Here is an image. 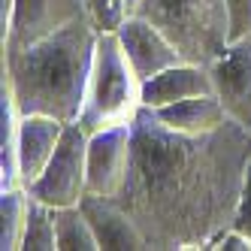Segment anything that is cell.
I'll list each match as a JSON object with an SVG mask.
<instances>
[{
	"instance_id": "6da1fadb",
	"label": "cell",
	"mask_w": 251,
	"mask_h": 251,
	"mask_svg": "<svg viewBox=\"0 0 251 251\" xmlns=\"http://www.w3.org/2000/svg\"><path fill=\"white\" fill-rule=\"evenodd\" d=\"M248 160L251 130L239 121L182 133L139 106L130 170L115 200L142 230L149 251H209L233 227Z\"/></svg>"
},
{
	"instance_id": "7a4b0ae2",
	"label": "cell",
	"mask_w": 251,
	"mask_h": 251,
	"mask_svg": "<svg viewBox=\"0 0 251 251\" xmlns=\"http://www.w3.org/2000/svg\"><path fill=\"white\" fill-rule=\"evenodd\" d=\"M100 30L91 15L15 51H0V79H6L22 115H51L73 124L82 115L88 76Z\"/></svg>"
},
{
	"instance_id": "3957f363",
	"label": "cell",
	"mask_w": 251,
	"mask_h": 251,
	"mask_svg": "<svg viewBox=\"0 0 251 251\" xmlns=\"http://www.w3.org/2000/svg\"><path fill=\"white\" fill-rule=\"evenodd\" d=\"M142 106V79L130 67L118 33H100L94 49V64L88 76V91L79 124L91 136L97 130L127 124Z\"/></svg>"
},
{
	"instance_id": "277c9868",
	"label": "cell",
	"mask_w": 251,
	"mask_h": 251,
	"mask_svg": "<svg viewBox=\"0 0 251 251\" xmlns=\"http://www.w3.org/2000/svg\"><path fill=\"white\" fill-rule=\"evenodd\" d=\"M133 12L149 19L191 64L209 67L230 43L227 0H139Z\"/></svg>"
},
{
	"instance_id": "5b68a950",
	"label": "cell",
	"mask_w": 251,
	"mask_h": 251,
	"mask_svg": "<svg viewBox=\"0 0 251 251\" xmlns=\"http://www.w3.org/2000/svg\"><path fill=\"white\" fill-rule=\"evenodd\" d=\"M88 136L79 121L67 124L64 136L51 154L49 167L27 191L30 197L49 203L51 209L61 206H79L88 194Z\"/></svg>"
},
{
	"instance_id": "8992f818",
	"label": "cell",
	"mask_w": 251,
	"mask_h": 251,
	"mask_svg": "<svg viewBox=\"0 0 251 251\" xmlns=\"http://www.w3.org/2000/svg\"><path fill=\"white\" fill-rule=\"evenodd\" d=\"M133 151V121L97 130L88 139V194L115 197L124 188Z\"/></svg>"
},
{
	"instance_id": "52a82bcc",
	"label": "cell",
	"mask_w": 251,
	"mask_h": 251,
	"mask_svg": "<svg viewBox=\"0 0 251 251\" xmlns=\"http://www.w3.org/2000/svg\"><path fill=\"white\" fill-rule=\"evenodd\" d=\"M82 15H88L85 0H15L9 30L6 37H0V51L25 49Z\"/></svg>"
},
{
	"instance_id": "ba28073f",
	"label": "cell",
	"mask_w": 251,
	"mask_h": 251,
	"mask_svg": "<svg viewBox=\"0 0 251 251\" xmlns=\"http://www.w3.org/2000/svg\"><path fill=\"white\" fill-rule=\"evenodd\" d=\"M212 88L233 121L251 130V37L230 40L209 64Z\"/></svg>"
},
{
	"instance_id": "9c48e42d",
	"label": "cell",
	"mask_w": 251,
	"mask_h": 251,
	"mask_svg": "<svg viewBox=\"0 0 251 251\" xmlns=\"http://www.w3.org/2000/svg\"><path fill=\"white\" fill-rule=\"evenodd\" d=\"M115 33H118L121 46H124V55H127L130 67L136 70V76L142 82L185 61L182 51H178L149 19H142L139 12H130L127 22H124Z\"/></svg>"
},
{
	"instance_id": "30bf717a",
	"label": "cell",
	"mask_w": 251,
	"mask_h": 251,
	"mask_svg": "<svg viewBox=\"0 0 251 251\" xmlns=\"http://www.w3.org/2000/svg\"><path fill=\"white\" fill-rule=\"evenodd\" d=\"M79 206L97 233L100 251H149V242L142 236V230L121 209L118 200L100 197V194H85Z\"/></svg>"
},
{
	"instance_id": "8fae6325",
	"label": "cell",
	"mask_w": 251,
	"mask_h": 251,
	"mask_svg": "<svg viewBox=\"0 0 251 251\" xmlns=\"http://www.w3.org/2000/svg\"><path fill=\"white\" fill-rule=\"evenodd\" d=\"M67 124L51 118V115H22V130H19V170H22V185L30 188L43 170L49 167L58 142L64 136Z\"/></svg>"
},
{
	"instance_id": "7c38bea8",
	"label": "cell",
	"mask_w": 251,
	"mask_h": 251,
	"mask_svg": "<svg viewBox=\"0 0 251 251\" xmlns=\"http://www.w3.org/2000/svg\"><path fill=\"white\" fill-rule=\"evenodd\" d=\"M197 94H215V88H212L209 67L191 61H182L142 82V106H149V109H160V106H170Z\"/></svg>"
},
{
	"instance_id": "4fadbf2b",
	"label": "cell",
	"mask_w": 251,
	"mask_h": 251,
	"mask_svg": "<svg viewBox=\"0 0 251 251\" xmlns=\"http://www.w3.org/2000/svg\"><path fill=\"white\" fill-rule=\"evenodd\" d=\"M154 115L167 127L182 130V133H206V130H215V127H221V124L230 121L218 94H197L188 100L160 106V109H154Z\"/></svg>"
},
{
	"instance_id": "5bb4252c",
	"label": "cell",
	"mask_w": 251,
	"mask_h": 251,
	"mask_svg": "<svg viewBox=\"0 0 251 251\" xmlns=\"http://www.w3.org/2000/svg\"><path fill=\"white\" fill-rule=\"evenodd\" d=\"M19 130H22V109L6 79H0V191L19 188Z\"/></svg>"
},
{
	"instance_id": "9a60e30c",
	"label": "cell",
	"mask_w": 251,
	"mask_h": 251,
	"mask_svg": "<svg viewBox=\"0 0 251 251\" xmlns=\"http://www.w3.org/2000/svg\"><path fill=\"white\" fill-rule=\"evenodd\" d=\"M27 209H30V191L25 185L0 191V248L3 251H22L27 230Z\"/></svg>"
},
{
	"instance_id": "2e32d148",
	"label": "cell",
	"mask_w": 251,
	"mask_h": 251,
	"mask_svg": "<svg viewBox=\"0 0 251 251\" xmlns=\"http://www.w3.org/2000/svg\"><path fill=\"white\" fill-rule=\"evenodd\" d=\"M55 233L58 251H100L97 233L85 218L82 206H61L55 209Z\"/></svg>"
},
{
	"instance_id": "e0dca14e",
	"label": "cell",
	"mask_w": 251,
	"mask_h": 251,
	"mask_svg": "<svg viewBox=\"0 0 251 251\" xmlns=\"http://www.w3.org/2000/svg\"><path fill=\"white\" fill-rule=\"evenodd\" d=\"M22 251H58V233H55V209L49 203L30 197L27 209V230Z\"/></svg>"
},
{
	"instance_id": "ac0fdd59",
	"label": "cell",
	"mask_w": 251,
	"mask_h": 251,
	"mask_svg": "<svg viewBox=\"0 0 251 251\" xmlns=\"http://www.w3.org/2000/svg\"><path fill=\"white\" fill-rule=\"evenodd\" d=\"M85 3H88V15H91V22L100 33L118 30L127 22V15L133 12L130 0H85Z\"/></svg>"
},
{
	"instance_id": "d6986e66",
	"label": "cell",
	"mask_w": 251,
	"mask_h": 251,
	"mask_svg": "<svg viewBox=\"0 0 251 251\" xmlns=\"http://www.w3.org/2000/svg\"><path fill=\"white\" fill-rule=\"evenodd\" d=\"M230 9V40L251 37V0H227Z\"/></svg>"
},
{
	"instance_id": "ffe728a7",
	"label": "cell",
	"mask_w": 251,
	"mask_h": 251,
	"mask_svg": "<svg viewBox=\"0 0 251 251\" xmlns=\"http://www.w3.org/2000/svg\"><path fill=\"white\" fill-rule=\"evenodd\" d=\"M233 227L242 230L251 239V160L245 170V185H242V197H239V209H236V218H233Z\"/></svg>"
},
{
	"instance_id": "44dd1931",
	"label": "cell",
	"mask_w": 251,
	"mask_h": 251,
	"mask_svg": "<svg viewBox=\"0 0 251 251\" xmlns=\"http://www.w3.org/2000/svg\"><path fill=\"white\" fill-rule=\"evenodd\" d=\"M209 251H251V239L245 236L242 230L227 227V230L221 233V236L209 245Z\"/></svg>"
},
{
	"instance_id": "7402d4cb",
	"label": "cell",
	"mask_w": 251,
	"mask_h": 251,
	"mask_svg": "<svg viewBox=\"0 0 251 251\" xmlns=\"http://www.w3.org/2000/svg\"><path fill=\"white\" fill-rule=\"evenodd\" d=\"M12 9H15V0H0V37H6V30H9Z\"/></svg>"
},
{
	"instance_id": "603a6c76",
	"label": "cell",
	"mask_w": 251,
	"mask_h": 251,
	"mask_svg": "<svg viewBox=\"0 0 251 251\" xmlns=\"http://www.w3.org/2000/svg\"><path fill=\"white\" fill-rule=\"evenodd\" d=\"M139 6V0H130V9H136Z\"/></svg>"
}]
</instances>
